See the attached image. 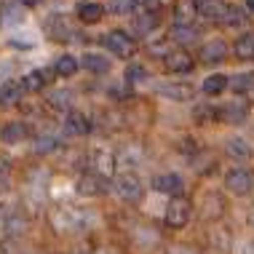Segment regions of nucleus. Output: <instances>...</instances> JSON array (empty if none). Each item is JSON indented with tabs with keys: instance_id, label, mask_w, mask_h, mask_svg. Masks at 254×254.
<instances>
[{
	"instance_id": "obj_1",
	"label": "nucleus",
	"mask_w": 254,
	"mask_h": 254,
	"mask_svg": "<svg viewBox=\"0 0 254 254\" xmlns=\"http://www.w3.org/2000/svg\"><path fill=\"white\" fill-rule=\"evenodd\" d=\"M102 43L107 46V51H110V54H115V57H121V59H131V57H134V51H136L134 38L128 35V32H123V30L107 32V35L102 38Z\"/></svg>"
},
{
	"instance_id": "obj_2",
	"label": "nucleus",
	"mask_w": 254,
	"mask_h": 254,
	"mask_svg": "<svg viewBox=\"0 0 254 254\" xmlns=\"http://www.w3.org/2000/svg\"><path fill=\"white\" fill-rule=\"evenodd\" d=\"M190 214H193L190 201H188V198H182V195H177V198H171V201H169L166 225H169V228H174V230H180V228H185V225L190 222Z\"/></svg>"
},
{
	"instance_id": "obj_3",
	"label": "nucleus",
	"mask_w": 254,
	"mask_h": 254,
	"mask_svg": "<svg viewBox=\"0 0 254 254\" xmlns=\"http://www.w3.org/2000/svg\"><path fill=\"white\" fill-rule=\"evenodd\" d=\"M225 190L233 195H249L254 190V174L249 169H233L225 174Z\"/></svg>"
},
{
	"instance_id": "obj_4",
	"label": "nucleus",
	"mask_w": 254,
	"mask_h": 254,
	"mask_svg": "<svg viewBox=\"0 0 254 254\" xmlns=\"http://www.w3.org/2000/svg\"><path fill=\"white\" fill-rule=\"evenodd\" d=\"M115 193H118L121 201L134 203V201H139V198H142L145 188H142V182H139V177H136V174H121L118 180H115Z\"/></svg>"
},
{
	"instance_id": "obj_5",
	"label": "nucleus",
	"mask_w": 254,
	"mask_h": 254,
	"mask_svg": "<svg viewBox=\"0 0 254 254\" xmlns=\"http://www.w3.org/2000/svg\"><path fill=\"white\" fill-rule=\"evenodd\" d=\"M54 228H57L59 233H72V230H80V225H83V217L78 214V211L72 209H62L57 211V214L51 217Z\"/></svg>"
},
{
	"instance_id": "obj_6",
	"label": "nucleus",
	"mask_w": 254,
	"mask_h": 254,
	"mask_svg": "<svg viewBox=\"0 0 254 254\" xmlns=\"http://www.w3.org/2000/svg\"><path fill=\"white\" fill-rule=\"evenodd\" d=\"M153 188L158 190V193H163V195L177 198V195H182L185 182H182V177H177V174H158L153 180Z\"/></svg>"
},
{
	"instance_id": "obj_7",
	"label": "nucleus",
	"mask_w": 254,
	"mask_h": 254,
	"mask_svg": "<svg viewBox=\"0 0 254 254\" xmlns=\"http://www.w3.org/2000/svg\"><path fill=\"white\" fill-rule=\"evenodd\" d=\"M228 57V46L222 43V40H209V43L201 46V51H198V59L203 62V64H219V62H225Z\"/></svg>"
},
{
	"instance_id": "obj_8",
	"label": "nucleus",
	"mask_w": 254,
	"mask_h": 254,
	"mask_svg": "<svg viewBox=\"0 0 254 254\" xmlns=\"http://www.w3.org/2000/svg\"><path fill=\"white\" fill-rule=\"evenodd\" d=\"M246 115H249V107H246L244 102H228L225 107H219V121H222V123H230V126L244 123Z\"/></svg>"
},
{
	"instance_id": "obj_9",
	"label": "nucleus",
	"mask_w": 254,
	"mask_h": 254,
	"mask_svg": "<svg viewBox=\"0 0 254 254\" xmlns=\"http://www.w3.org/2000/svg\"><path fill=\"white\" fill-rule=\"evenodd\" d=\"M163 64H166L169 72H177V75H185L193 70V59H190V54L185 51H171L163 57Z\"/></svg>"
},
{
	"instance_id": "obj_10",
	"label": "nucleus",
	"mask_w": 254,
	"mask_h": 254,
	"mask_svg": "<svg viewBox=\"0 0 254 254\" xmlns=\"http://www.w3.org/2000/svg\"><path fill=\"white\" fill-rule=\"evenodd\" d=\"M228 5L222 0H198V16H203L206 22H222Z\"/></svg>"
},
{
	"instance_id": "obj_11",
	"label": "nucleus",
	"mask_w": 254,
	"mask_h": 254,
	"mask_svg": "<svg viewBox=\"0 0 254 254\" xmlns=\"http://www.w3.org/2000/svg\"><path fill=\"white\" fill-rule=\"evenodd\" d=\"M64 131L72 134V136H83L91 131V123H88V118L83 113H78V110H70L64 118Z\"/></svg>"
},
{
	"instance_id": "obj_12",
	"label": "nucleus",
	"mask_w": 254,
	"mask_h": 254,
	"mask_svg": "<svg viewBox=\"0 0 254 254\" xmlns=\"http://www.w3.org/2000/svg\"><path fill=\"white\" fill-rule=\"evenodd\" d=\"M107 190V180L99 174H83L78 182V193L80 195H102Z\"/></svg>"
},
{
	"instance_id": "obj_13",
	"label": "nucleus",
	"mask_w": 254,
	"mask_h": 254,
	"mask_svg": "<svg viewBox=\"0 0 254 254\" xmlns=\"http://www.w3.org/2000/svg\"><path fill=\"white\" fill-rule=\"evenodd\" d=\"M158 94L174 99V102H188V99H193V86H188V83H158Z\"/></svg>"
},
{
	"instance_id": "obj_14",
	"label": "nucleus",
	"mask_w": 254,
	"mask_h": 254,
	"mask_svg": "<svg viewBox=\"0 0 254 254\" xmlns=\"http://www.w3.org/2000/svg\"><path fill=\"white\" fill-rule=\"evenodd\" d=\"M27 134H30V128H27V123L22 121H11L3 126V131H0V139L5 142V145H19V142L27 139Z\"/></svg>"
},
{
	"instance_id": "obj_15",
	"label": "nucleus",
	"mask_w": 254,
	"mask_h": 254,
	"mask_svg": "<svg viewBox=\"0 0 254 254\" xmlns=\"http://www.w3.org/2000/svg\"><path fill=\"white\" fill-rule=\"evenodd\" d=\"M195 16H198L195 0H177V5H174V22L177 24H190Z\"/></svg>"
},
{
	"instance_id": "obj_16",
	"label": "nucleus",
	"mask_w": 254,
	"mask_h": 254,
	"mask_svg": "<svg viewBox=\"0 0 254 254\" xmlns=\"http://www.w3.org/2000/svg\"><path fill=\"white\" fill-rule=\"evenodd\" d=\"M54 70H35V72H30V75H24L22 78V86H24V91H40L49 80L54 78Z\"/></svg>"
},
{
	"instance_id": "obj_17",
	"label": "nucleus",
	"mask_w": 254,
	"mask_h": 254,
	"mask_svg": "<svg viewBox=\"0 0 254 254\" xmlns=\"http://www.w3.org/2000/svg\"><path fill=\"white\" fill-rule=\"evenodd\" d=\"M3 230H5V236H22L27 230V219L22 211H8L3 217Z\"/></svg>"
},
{
	"instance_id": "obj_18",
	"label": "nucleus",
	"mask_w": 254,
	"mask_h": 254,
	"mask_svg": "<svg viewBox=\"0 0 254 254\" xmlns=\"http://www.w3.org/2000/svg\"><path fill=\"white\" fill-rule=\"evenodd\" d=\"M105 16V5L102 3H80L78 5V19L83 24H97Z\"/></svg>"
},
{
	"instance_id": "obj_19",
	"label": "nucleus",
	"mask_w": 254,
	"mask_h": 254,
	"mask_svg": "<svg viewBox=\"0 0 254 254\" xmlns=\"http://www.w3.org/2000/svg\"><path fill=\"white\" fill-rule=\"evenodd\" d=\"M22 94H24L22 80H8V83H3V88H0V105H16L22 99Z\"/></svg>"
},
{
	"instance_id": "obj_20",
	"label": "nucleus",
	"mask_w": 254,
	"mask_h": 254,
	"mask_svg": "<svg viewBox=\"0 0 254 254\" xmlns=\"http://www.w3.org/2000/svg\"><path fill=\"white\" fill-rule=\"evenodd\" d=\"M233 54L238 59H254V32H244L233 46Z\"/></svg>"
},
{
	"instance_id": "obj_21",
	"label": "nucleus",
	"mask_w": 254,
	"mask_h": 254,
	"mask_svg": "<svg viewBox=\"0 0 254 254\" xmlns=\"http://www.w3.org/2000/svg\"><path fill=\"white\" fill-rule=\"evenodd\" d=\"M115 171V155L113 153H97L94 155V174L110 177Z\"/></svg>"
},
{
	"instance_id": "obj_22",
	"label": "nucleus",
	"mask_w": 254,
	"mask_h": 254,
	"mask_svg": "<svg viewBox=\"0 0 254 254\" xmlns=\"http://www.w3.org/2000/svg\"><path fill=\"white\" fill-rule=\"evenodd\" d=\"M228 86L236 94L254 91V72H238V75H233V78H228Z\"/></svg>"
},
{
	"instance_id": "obj_23",
	"label": "nucleus",
	"mask_w": 254,
	"mask_h": 254,
	"mask_svg": "<svg viewBox=\"0 0 254 254\" xmlns=\"http://www.w3.org/2000/svg\"><path fill=\"white\" fill-rule=\"evenodd\" d=\"M83 67L94 75H105L110 72V59L99 57V54H83Z\"/></svg>"
},
{
	"instance_id": "obj_24",
	"label": "nucleus",
	"mask_w": 254,
	"mask_h": 254,
	"mask_svg": "<svg viewBox=\"0 0 254 254\" xmlns=\"http://www.w3.org/2000/svg\"><path fill=\"white\" fill-rule=\"evenodd\" d=\"M78 59L70 57V54H64V57H59L57 59V64H54V72L59 75V78H72L75 72H78Z\"/></svg>"
},
{
	"instance_id": "obj_25",
	"label": "nucleus",
	"mask_w": 254,
	"mask_h": 254,
	"mask_svg": "<svg viewBox=\"0 0 254 254\" xmlns=\"http://www.w3.org/2000/svg\"><path fill=\"white\" fill-rule=\"evenodd\" d=\"M198 38V27L193 24H174L171 27V40H177V43H193Z\"/></svg>"
},
{
	"instance_id": "obj_26",
	"label": "nucleus",
	"mask_w": 254,
	"mask_h": 254,
	"mask_svg": "<svg viewBox=\"0 0 254 254\" xmlns=\"http://www.w3.org/2000/svg\"><path fill=\"white\" fill-rule=\"evenodd\" d=\"M225 150H228L230 158H238V161H246V158H252V147L246 145L244 139H228V142H225Z\"/></svg>"
},
{
	"instance_id": "obj_27",
	"label": "nucleus",
	"mask_w": 254,
	"mask_h": 254,
	"mask_svg": "<svg viewBox=\"0 0 254 254\" xmlns=\"http://www.w3.org/2000/svg\"><path fill=\"white\" fill-rule=\"evenodd\" d=\"M155 24H158V13H155V11H145L142 16L134 19V30L139 32V35H145V32H153Z\"/></svg>"
},
{
	"instance_id": "obj_28",
	"label": "nucleus",
	"mask_w": 254,
	"mask_h": 254,
	"mask_svg": "<svg viewBox=\"0 0 254 254\" xmlns=\"http://www.w3.org/2000/svg\"><path fill=\"white\" fill-rule=\"evenodd\" d=\"M225 88H228V78H225V75H209V78L203 80V94H209V97H217Z\"/></svg>"
},
{
	"instance_id": "obj_29",
	"label": "nucleus",
	"mask_w": 254,
	"mask_h": 254,
	"mask_svg": "<svg viewBox=\"0 0 254 254\" xmlns=\"http://www.w3.org/2000/svg\"><path fill=\"white\" fill-rule=\"evenodd\" d=\"M246 22H249L246 11L236 8V5H228V11H225V19H222V24H225V27H244Z\"/></svg>"
},
{
	"instance_id": "obj_30",
	"label": "nucleus",
	"mask_w": 254,
	"mask_h": 254,
	"mask_svg": "<svg viewBox=\"0 0 254 254\" xmlns=\"http://www.w3.org/2000/svg\"><path fill=\"white\" fill-rule=\"evenodd\" d=\"M110 11H113L115 16H134L136 0H113V3H110Z\"/></svg>"
},
{
	"instance_id": "obj_31",
	"label": "nucleus",
	"mask_w": 254,
	"mask_h": 254,
	"mask_svg": "<svg viewBox=\"0 0 254 254\" xmlns=\"http://www.w3.org/2000/svg\"><path fill=\"white\" fill-rule=\"evenodd\" d=\"M195 121H198V123H214V121H219V110L211 107V105L195 107Z\"/></svg>"
},
{
	"instance_id": "obj_32",
	"label": "nucleus",
	"mask_w": 254,
	"mask_h": 254,
	"mask_svg": "<svg viewBox=\"0 0 254 254\" xmlns=\"http://www.w3.org/2000/svg\"><path fill=\"white\" fill-rule=\"evenodd\" d=\"M70 99H72V94L70 91H54L51 97H49V102H51V107H67L70 105Z\"/></svg>"
},
{
	"instance_id": "obj_33",
	"label": "nucleus",
	"mask_w": 254,
	"mask_h": 254,
	"mask_svg": "<svg viewBox=\"0 0 254 254\" xmlns=\"http://www.w3.org/2000/svg\"><path fill=\"white\" fill-rule=\"evenodd\" d=\"M136 80H147V70L145 67H128L126 70V83H136Z\"/></svg>"
},
{
	"instance_id": "obj_34",
	"label": "nucleus",
	"mask_w": 254,
	"mask_h": 254,
	"mask_svg": "<svg viewBox=\"0 0 254 254\" xmlns=\"http://www.w3.org/2000/svg\"><path fill=\"white\" fill-rule=\"evenodd\" d=\"M54 147H57V139H54V136H38V145H35L38 153H49Z\"/></svg>"
},
{
	"instance_id": "obj_35",
	"label": "nucleus",
	"mask_w": 254,
	"mask_h": 254,
	"mask_svg": "<svg viewBox=\"0 0 254 254\" xmlns=\"http://www.w3.org/2000/svg\"><path fill=\"white\" fill-rule=\"evenodd\" d=\"M169 254H198V252L195 249H188V246H174Z\"/></svg>"
},
{
	"instance_id": "obj_36",
	"label": "nucleus",
	"mask_w": 254,
	"mask_h": 254,
	"mask_svg": "<svg viewBox=\"0 0 254 254\" xmlns=\"http://www.w3.org/2000/svg\"><path fill=\"white\" fill-rule=\"evenodd\" d=\"M246 13H249V16H254V0H246Z\"/></svg>"
},
{
	"instance_id": "obj_37",
	"label": "nucleus",
	"mask_w": 254,
	"mask_h": 254,
	"mask_svg": "<svg viewBox=\"0 0 254 254\" xmlns=\"http://www.w3.org/2000/svg\"><path fill=\"white\" fill-rule=\"evenodd\" d=\"M244 254H254V244H249V246H246V252Z\"/></svg>"
},
{
	"instance_id": "obj_38",
	"label": "nucleus",
	"mask_w": 254,
	"mask_h": 254,
	"mask_svg": "<svg viewBox=\"0 0 254 254\" xmlns=\"http://www.w3.org/2000/svg\"><path fill=\"white\" fill-rule=\"evenodd\" d=\"M22 3H27V5H35V3H38V0H22Z\"/></svg>"
}]
</instances>
